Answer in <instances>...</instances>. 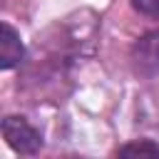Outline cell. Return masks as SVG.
<instances>
[{
  "label": "cell",
  "instance_id": "6da1fadb",
  "mask_svg": "<svg viewBox=\"0 0 159 159\" xmlns=\"http://www.w3.org/2000/svg\"><path fill=\"white\" fill-rule=\"evenodd\" d=\"M2 137L20 154H35L42 147L40 132L27 119H22V117H5V122H2Z\"/></svg>",
  "mask_w": 159,
  "mask_h": 159
},
{
  "label": "cell",
  "instance_id": "7a4b0ae2",
  "mask_svg": "<svg viewBox=\"0 0 159 159\" xmlns=\"http://www.w3.org/2000/svg\"><path fill=\"white\" fill-rule=\"evenodd\" d=\"M134 67L142 75H154L159 70V35L149 32L134 45Z\"/></svg>",
  "mask_w": 159,
  "mask_h": 159
},
{
  "label": "cell",
  "instance_id": "3957f363",
  "mask_svg": "<svg viewBox=\"0 0 159 159\" xmlns=\"http://www.w3.org/2000/svg\"><path fill=\"white\" fill-rule=\"evenodd\" d=\"M20 60H22L20 35H17L7 22H2V25H0V67H2V70H10V67H15Z\"/></svg>",
  "mask_w": 159,
  "mask_h": 159
},
{
  "label": "cell",
  "instance_id": "277c9868",
  "mask_svg": "<svg viewBox=\"0 0 159 159\" xmlns=\"http://www.w3.org/2000/svg\"><path fill=\"white\" fill-rule=\"evenodd\" d=\"M122 157H159V144L149 142V139H142V142H132L127 147L119 149Z\"/></svg>",
  "mask_w": 159,
  "mask_h": 159
},
{
  "label": "cell",
  "instance_id": "5b68a950",
  "mask_svg": "<svg viewBox=\"0 0 159 159\" xmlns=\"http://www.w3.org/2000/svg\"><path fill=\"white\" fill-rule=\"evenodd\" d=\"M132 5L142 15H149V17H157L159 15V0H132Z\"/></svg>",
  "mask_w": 159,
  "mask_h": 159
}]
</instances>
